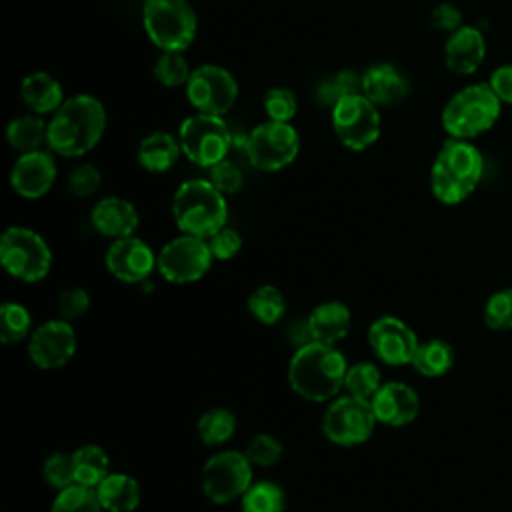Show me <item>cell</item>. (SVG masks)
I'll return each instance as SVG.
<instances>
[{
  "label": "cell",
  "mask_w": 512,
  "mask_h": 512,
  "mask_svg": "<svg viewBox=\"0 0 512 512\" xmlns=\"http://www.w3.org/2000/svg\"><path fill=\"white\" fill-rule=\"evenodd\" d=\"M362 94L378 108H388L408 98L410 82L406 74L394 64L378 62L362 74Z\"/></svg>",
  "instance_id": "22"
},
{
  "label": "cell",
  "mask_w": 512,
  "mask_h": 512,
  "mask_svg": "<svg viewBox=\"0 0 512 512\" xmlns=\"http://www.w3.org/2000/svg\"><path fill=\"white\" fill-rule=\"evenodd\" d=\"M314 94H316V100H318V102H322L324 106H330V108L342 98V94H340V90H338V86H336L334 76L320 80V82L316 84V92H314Z\"/></svg>",
  "instance_id": "48"
},
{
  "label": "cell",
  "mask_w": 512,
  "mask_h": 512,
  "mask_svg": "<svg viewBox=\"0 0 512 512\" xmlns=\"http://www.w3.org/2000/svg\"><path fill=\"white\" fill-rule=\"evenodd\" d=\"M242 512H284L286 494L272 480H254L240 498Z\"/></svg>",
  "instance_id": "32"
},
{
  "label": "cell",
  "mask_w": 512,
  "mask_h": 512,
  "mask_svg": "<svg viewBox=\"0 0 512 512\" xmlns=\"http://www.w3.org/2000/svg\"><path fill=\"white\" fill-rule=\"evenodd\" d=\"M484 174V156L470 140L446 138L430 168V190L440 204H462L478 188Z\"/></svg>",
  "instance_id": "3"
},
{
  "label": "cell",
  "mask_w": 512,
  "mask_h": 512,
  "mask_svg": "<svg viewBox=\"0 0 512 512\" xmlns=\"http://www.w3.org/2000/svg\"><path fill=\"white\" fill-rule=\"evenodd\" d=\"M194 68H190L184 52L162 50L152 66L154 80L166 88H184Z\"/></svg>",
  "instance_id": "35"
},
{
  "label": "cell",
  "mask_w": 512,
  "mask_h": 512,
  "mask_svg": "<svg viewBox=\"0 0 512 512\" xmlns=\"http://www.w3.org/2000/svg\"><path fill=\"white\" fill-rule=\"evenodd\" d=\"M244 454L248 456L252 466L270 468V466L278 464L280 458L284 456V446L276 436H272L268 432H260L248 440Z\"/></svg>",
  "instance_id": "38"
},
{
  "label": "cell",
  "mask_w": 512,
  "mask_h": 512,
  "mask_svg": "<svg viewBox=\"0 0 512 512\" xmlns=\"http://www.w3.org/2000/svg\"><path fill=\"white\" fill-rule=\"evenodd\" d=\"M178 142L182 156L200 168H212L228 158L234 146V134L224 116L196 112L182 120L178 128Z\"/></svg>",
  "instance_id": "8"
},
{
  "label": "cell",
  "mask_w": 512,
  "mask_h": 512,
  "mask_svg": "<svg viewBox=\"0 0 512 512\" xmlns=\"http://www.w3.org/2000/svg\"><path fill=\"white\" fill-rule=\"evenodd\" d=\"M502 106L488 82H472L448 98L440 112V124L448 138L472 142L496 126Z\"/></svg>",
  "instance_id": "5"
},
{
  "label": "cell",
  "mask_w": 512,
  "mask_h": 512,
  "mask_svg": "<svg viewBox=\"0 0 512 512\" xmlns=\"http://www.w3.org/2000/svg\"><path fill=\"white\" fill-rule=\"evenodd\" d=\"M348 362L334 344L310 340L288 362V384L308 402H330L344 390Z\"/></svg>",
  "instance_id": "2"
},
{
  "label": "cell",
  "mask_w": 512,
  "mask_h": 512,
  "mask_svg": "<svg viewBox=\"0 0 512 512\" xmlns=\"http://www.w3.org/2000/svg\"><path fill=\"white\" fill-rule=\"evenodd\" d=\"M370 404L378 424L390 428H402L412 424L420 412L418 392L410 384L398 380L384 382L380 390L372 396Z\"/></svg>",
  "instance_id": "19"
},
{
  "label": "cell",
  "mask_w": 512,
  "mask_h": 512,
  "mask_svg": "<svg viewBox=\"0 0 512 512\" xmlns=\"http://www.w3.org/2000/svg\"><path fill=\"white\" fill-rule=\"evenodd\" d=\"M182 156V148L178 136L168 130H152L148 132L138 148H136V162L142 170L150 174H164L176 166Z\"/></svg>",
  "instance_id": "24"
},
{
  "label": "cell",
  "mask_w": 512,
  "mask_h": 512,
  "mask_svg": "<svg viewBox=\"0 0 512 512\" xmlns=\"http://www.w3.org/2000/svg\"><path fill=\"white\" fill-rule=\"evenodd\" d=\"M170 210L182 234L204 240L228 222V200L208 178L184 180L174 190Z\"/></svg>",
  "instance_id": "4"
},
{
  "label": "cell",
  "mask_w": 512,
  "mask_h": 512,
  "mask_svg": "<svg viewBox=\"0 0 512 512\" xmlns=\"http://www.w3.org/2000/svg\"><path fill=\"white\" fill-rule=\"evenodd\" d=\"M488 84L502 104L512 106V62L496 66L488 78Z\"/></svg>",
  "instance_id": "46"
},
{
  "label": "cell",
  "mask_w": 512,
  "mask_h": 512,
  "mask_svg": "<svg viewBox=\"0 0 512 512\" xmlns=\"http://www.w3.org/2000/svg\"><path fill=\"white\" fill-rule=\"evenodd\" d=\"M78 338L72 322L52 318L36 326L28 338V358L40 370L66 366L76 354Z\"/></svg>",
  "instance_id": "15"
},
{
  "label": "cell",
  "mask_w": 512,
  "mask_h": 512,
  "mask_svg": "<svg viewBox=\"0 0 512 512\" xmlns=\"http://www.w3.org/2000/svg\"><path fill=\"white\" fill-rule=\"evenodd\" d=\"M50 512H104L96 488L72 484L56 492Z\"/></svg>",
  "instance_id": "36"
},
{
  "label": "cell",
  "mask_w": 512,
  "mask_h": 512,
  "mask_svg": "<svg viewBox=\"0 0 512 512\" xmlns=\"http://www.w3.org/2000/svg\"><path fill=\"white\" fill-rule=\"evenodd\" d=\"M330 124L336 140L352 152L368 150L382 132L380 108L364 94L342 96L330 108Z\"/></svg>",
  "instance_id": "10"
},
{
  "label": "cell",
  "mask_w": 512,
  "mask_h": 512,
  "mask_svg": "<svg viewBox=\"0 0 512 512\" xmlns=\"http://www.w3.org/2000/svg\"><path fill=\"white\" fill-rule=\"evenodd\" d=\"M88 308H90V294L82 286H70V288L62 290L56 300L58 318L68 320V322H74L80 316H84L88 312Z\"/></svg>",
  "instance_id": "42"
},
{
  "label": "cell",
  "mask_w": 512,
  "mask_h": 512,
  "mask_svg": "<svg viewBox=\"0 0 512 512\" xmlns=\"http://www.w3.org/2000/svg\"><path fill=\"white\" fill-rule=\"evenodd\" d=\"M212 262L204 238L178 234L160 248L156 270L170 284H194L208 274Z\"/></svg>",
  "instance_id": "14"
},
{
  "label": "cell",
  "mask_w": 512,
  "mask_h": 512,
  "mask_svg": "<svg viewBox=\"0 0 512 512\" xmlns=\"http://www.w3.org/2000/svg\"><path fill=\"white\" fill-rule=\"evenodd\" d=\"M56 154L52 150H34L18 154L10 168V188L26 200H38L46 196L58 178Z\"/></svg>",
  "instance_id": "18"
},
{
  "label": "cell",
  "mask_w": 512,
  "mask_h": 512,
  "mask_svg": "<svg viewBox=\"0 0 512 512\" xmlns=\"http://www.w3.org/2000/svg\"><path fill=\"white\" fill-rule=\"evenodd\" d=\"M0 264L12 278L34 284L50 274L52 250L36 230L8 226L0 238Z\"/></svg>",
  "instance_id": "7"
},
{
  "label": "cell",
  "mask_w": 512,
  "mask_h": 512,
  "mask_svg": "<svg viewBox=\"0 0 512 512\" xmlns=\"http://www.w3.org/2000/svg\"><path fill=\"white\" fill-rule=\"evenodd\" d=\"M210 170L208 180L224 194V196H232L236 192H240L242 184H244V174L242 170L232 162V160H222L218 164H214Z\"/></svg>",
  "instance_id": "43"
},
{
  "label": "cell",
  "mask_w": 512,
  "mask_h": 512,
  "mask_svg": "<svg viewBox=\"0 0 512 512\" xmlns=\"http://www.w3.org/2000/svg\"><path fill=\"white\" fill-rule=\"evenodd\" d=\"M484 324L494 332L512 330V288H502L486 300Z\"/></svg>",
  "instance_id": "39"
},
{
  "label": "cell",
  "mask_w": 512,
  "mask_h": 512,
  "mask_svg": "<svg viewBox=\"0 0 512 512\" xmlns=\"http://www.w3.org/2000/svg\"><path fill=\"white\" fill-rule=\"evenodd\" d=\"M430 24L438 32L452 34L454 30H458L462 26V12L454 4L442 2V4L434 6V10L430 14Z\"/></svg>",
  "instance_id": "45"
},
{
  "label": "cell",
  "mask_w": 512,
  "mask_h": 512,
  "mask_svg": "<svg viewBox=\"0 0 512 512\" xmlns=\"http://www.w3.org/2000/svg\"><path fill=\"white\" fill-rule=\"evenodd\" d=\"M6 142L18 154L42 150L48 146V122L44 116L28 112L12 118L6 126Z\"/></svg>",
  "instance_id": "27"
},
{
  "label": "cell",
  "mask_w": 512,
  "mask_h": 512,
  "mask_svg": "<svg viewBox=\"0 0 512 512\" xmlns=\"http://www.w3.org/2000/svg\"><path fill=\"white\" fill-rule=\"evenodd\" d=\"M66 186L74 198H90L102 186V172L94 164L82 162L68 174Z\"/></svg>",
  "instance_id": "41"
},
{
  "label": "cell",
  "mask_w": 512,
  "mask_h": 512,
  "mask_svg": "<svg viewBox=\"0 0 512 512\" xmlns=\"http://www.w3.org/2000/svg\"><path fill=\"white\" fill-rule=\"evenodd\" d=\"M334 80H336V86L342 96L362 94V74H358L354 70H340L334 76Z\"/></svg>",
  "instance_id": "47"
},
{
  "label": "cell",
  "mask_w": 512,
  "mask_h": 512,
  "mask_svg": "<svg viewBox=\"0 0 512 512\" xmlns=\"http://www.w3.org/2000/svg\"><path fill=\"white\" fill-rule=\"evenodd\" d=\"M242 150L252 168L260 172H278L296 160L300 152V134L292 122L264 120L244 136Z\"/></svg>",
  "instance_id": "9"
},
{
  "label": "cell",
  "mask_w": 512,
  "mask_h": 512,
  "mask_svg": "<svg viewBox=\"0 0 512 512\" xmlns=\"http://www.w3.org/2000/svg\"><path fill=\"white\" fill-rule=\"evenodd\" d=\"M382 384V372L374 362L358 360L354 364H348L344 378L346 394L362 400H372V396L380 390Z\"/></svg>",
  "instance_id": "33"
},
{
  "label": "cell",
  "mask_w": 512,
  "mask_h": 512,
  "mask_svg": "<svg viewBox=\"0 0 512 512\" xmlns=\"http://www.w3.org/2000/svg\"><path fill=\"white\" fill-rule=\"evenodd\" d=\"M486 58V36L472 24H462L444 42L446 68L458 76L474 74Z\"/></svg>",
  "instance_id": "20"
},
{
  "label": "cell",
  "mask_w": 512,
  "mask_h": 512,
  "mask_svg": "<svg viewBox=\"0 0 512 512\" xmlns=\"http://www.w3.org/2000/svg\"><path fill=\"white\" fill-rule=\"evenodd\" d=\"M246 308L252 318L260 324L272 326L286 316V298L282 290L274 284H260L254 288L246 300Z\"/></svg>",
  "instance_id": "31"
},
{
  "label": "cell",
  "mask_w": 512,
  "mask_h": 512,
  "mask_svg": "<svg viewBox=\"0 0 512 512\" xmlns=\"http://www.w3.org/2000/svg\"><path fill=\"white\" fill-rule=\"evenodd\" d=\"M32 334V314L20 302H2L0 306V342L16 344L30 338Z\"/></svg>",
  "instance_id": "34"
},
{
  "label": "cell",
  "mask_w": 512,
  "mask_h": 512,
  "mask_svg": "<svg viewBox=\"0 0 512 512\" xmlns=\"http://www.w3.org/2000/svg\"><path fill=\"white\" fill-rule=\"evenodd\" d=\"M20 96L28 112L40 116H52L66 100L60 80H56L50 72L44 70L30 72L22 78Z\"/></svg>",
  "instance_id": "25"
},
{
  "label": "cell",
  "mask_w": 512,
  "mask_h": 512,
  "mask_svg": "<svg viewBox=\"0 0 512 512\" xmlns=\"http://www.w3.org/2000/svg\"><path fill=\"white\" fill-rule=\"evenodd\" d=\"M42 478L48 486H52L56 492L62 488H68L72 484H76V476H74V460H72V452H54L50 454L44 464H42Z\"/></svg>",
  "instance_id": "40"
},
{
  "label": "cell",
  "mask_w": 512,
  "mask_h": 512,
  "mask_svg": "<svg viewBox=\"0 0 512 512\" xmlns=\"http://www.w3.org/2000/svg\"><path fill=\"white\" fill-rule=\"evenodd\" d=\"M236 414L224 406H212L198 416L196 434L204 446H224L236 434Z\"/></svg>",
  "instance_id": "29"
},
{
  "label": "cell",
  "mask_w": 512,
  "mask_h": 512,
  "mask_svg": "<svg viewBox=\"0 0 512 512\" xmlns=\"http://www.w3.org/2000/svg\"><path fill=\"white\" fill-rule=\"evenodd\" d=\"M262 108L266 112V120L292 122L298 112V96L288 86H272L262 98Z\"/></svg>",
  "instance_id": "37"
},
{
  "label": "cell",
  "mask_w": 512,
  "mask_h": 512,
  "mask_svg": "<svg viewBox=\"0 0 512 512\" xmlns=\"http://www.w3.org/2000/svg\"><path fill=\"white\" fill-rule=\"evenodd\" d=\"M352 328V312L344 302L328 300L312 308L306 318V330L310 340L322 344H334L344 340Z\"/></svg>",
  "instance_id": "23"
},
{
  "label": "cell",
  "mask_w": 512,
  "mask_h": 512,
  "mask_svg": "<svg viewBox=\"0 0 512 512\" xmlns=\"http://www.w3.org/2000/svg\"><path fill=\"white\" fill-rule=\"evenodd\" d=\"M206 242H208L212 258L220 260V262L232 260L242 250V236H240V232L230 228L228 224L224 228H220L216 234H212Z\"/></svg>",
  "instance_id": "44"
},
{
  "label": "cell",
  "mask_w": 512,
  "mask_h": 512,
  "mask_svg": "<svg viewBox=\"0 0 512 512\" xmlns=\"http://www.w3.org/2000/svg\"><path fill=\"white\" fill-rule=\"evenodd\" d=\"M368 344L372 354L386 366H406L418 350L416 332L396 316H380L368 326Z\"/></svg>",
  "instance_id": "16"
},
{
  "label": "cell",
  "mask_w": 512,
  "mask_h": 512,
  "mask_svg": "<svg viewBox=\"0 0 512 512\" xmlns=\"http://www.w3.org/2000/svg\"><path fill=\"white\" fill-rule=\"evenodd\" d=\"M142 26L160 52H186L196 40L198 16L190 0H144Z\"/></svg>",
  "instance_id": "6"
},
{
  "label": "cell",
  "mask_w": 512,
  "mask_h": 512,
  "mask_svg": "<svg viewBox=\"0 0 512 512\" xmlns=\"http://www.w3.org/2000/svg\"><path fill=\"white\" fill-rule=\"evenodd\" d=\"M76 484L96 488L112 470L106 450L98 444H84L72 452Z\"/></svg>",
  "instance_id": "30"
},
{
  "label": "cell",
  "mask_w": 512,
  "mask_h": 512,
  "mask_svg": "<svg viewBox=\"0 0 512 512\" xmlns=\"http://www.w3.org/2000/svg\"><path fill=\"white\" fill-rule=\"evenodd\" d=\"M454 362H456V354L450 342L442 338H430L418 344V350L410 366L426 378H440L452 370Z\"/></svg>",
  "instance_id": "28"
},
{
  "label": "cell",
  "mask_w": 512,
  "mask_h": 512,
  "mask_svg": "<svg viewBox=\"0 0 512 512\" xmlns=\"http://www.w3.org/2000/svg\"><path fill=\"white\" fill-rule=\"evenodd\" d=\"M252 482L254 466L244 450H220L212 454L200 474L204 496L218 506L240 500Z\"/></svg>",
  "instance_id": "11"
},
{
  "label": "cell",
  "mask_w": 512,
  "mask_h": 512,
  "mask_svg": "<svg viewBox=\"0 0 512 512\" xmlns=\"http://www.w3.org/2000/svg\"><path fill=\"white\" fill-rule=\"evenodd\" d=\"M184 92L196 112L226 116L238 100L240 86L228 68L220 64H200L192 70Z\"/></svg>",
  "instance_id": "13"
},
{
  "label": "cell",
  "mask_w": 512,
  "mask_h": 512,
  "mask_svg": "<svg viewBox=\"0 0 512 512\" xmlns=\"http://www.w3.org/2000/svg\"><path fill=\"white\" fill-rule=\"evenodd\" d=\"M104 266L112 278L122 284H140L150 278L158 266V254L142 238L126 236L112 240L106 254Z\"/></svg>",
  "instance_id": "17"
},
{
  "label": "cell",
  "mask_w": 512,
  "mask_h": 512,
  "mask_svg": "<svg viewBox=\"0 0 512 512\" xmlns=\"http://www.w3.org/2000/svg\"><path fill=\"white\" fill-rule=\"evenodd\" d=\"M378 420L370 400L340 394L328 402L322 416V432L336 446H360L374 434Z\"/></svg>",
  "instance_id": "12"
},
{
  "label": "cell",
  "mask_w": 512,
  "mask_h": 512,
  "mask_svg": "<svg viewBox=\"0 0 512 512\" xmlns=\"http://www.w3.org/2000/svg\"><path fill=\"white\" fill-rule=\"evenodd\" d=\"M96 494L104 512H134L142 500L138 480L124 472H110L96 486Z\"/></svg>",
  "instance_id": "26"
},
{
  "label": "cell",
  "mask_w": 512,
  "mask_h": 512,
  "mask_svg": "<svg viewBox=\"0 0 512 512\" xmlns=\"http://www.w3.org/2000/svg\"><path fill=\"white\" fill-rule=\"evenodd\" d=\"M92 228L110 240L134 236L140 226L138 208L122 196H104L90 210Z\"/></svg>",
  "instance_id": "21"
},
{
  "label": "cell",
  "mask_w": 512,
  "mask_h": 512,
  "mask_svg": "<svg viewBox=\"0 0 512 512\" xmlns=\"http://www.w3.org/2000/svg\"><path fill=\"white\" fill-rule=\"evenodd\" d=\"M106 124V108L94 94L66 96L62 106L48 118L46 148L56 156L82 158L100 144Z\"/></svg>",
  "instance_id": "1"
}]
</instances>
